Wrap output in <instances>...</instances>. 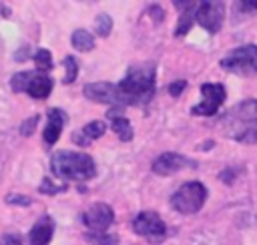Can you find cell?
<instances>
[{
    "label": "cell",
    "mask_w": 257,
    "mask_h": 245,
    "mask_svg": "<svg viewBox=\"0 0 257 245\" xmlns=\"http://www.w3.org/2000/svg\"><path fill=\"white\" fill-rule=\"evenodd\" d=\"M155 62H139L128 66L124 78L116 84L118 104H133V106H145L151 102L155 94Z\"/></svg>",
    "instance_id": "6da1fadb"
},
{
    "label": "cell",
    "mask_w": 257,
    "mask_h": 245,
    "mask_svg": "<svg viewBox=\"0 0 257 245\" xmlns=\"http://www.w3.org/2000/svg\"><path fill=\"white\" fill-rule=\"evenodd\" d=\"M50 171L64 181H88L96 175V165L90 155L74 151H56L50 159Z\"/></svg>",
    "instance_id": "7a4b0ae2"
},
{
    "label": "cell",
    "mask_w": 257,
    "mask_h": 245,
    "mask_svg": "<svg viewBox=\"0 0 257 245\" xmlns=\"http://www.w3.org/2000/svg\"><path fill=\"white\" fill-rule=\"evenodd\" d=\"M205 199H207L205 185L199 181H189L177 189V193L171 197V205L175 211H179L183 215H193L203 207Z\"/></svg>",
    "instance_id": "3957f363"
},
{
    "label": "cell",
    "mask_w": 257,
    "mask_h": 245,
    "mask_svg": "<svg viewBox=\"0 0 257 245\" xmlns=\"http://www.w3.org/2000/svg\"><path fill=\"white\" fill-rule=\"evenodd\" d=\"M52 78L42 72H32V70H22L16 72L10 78V88L14 92H28L32 98H46L52 90Z\"/></svg>",
    "instance_id": "277c9868"
},
{
    "label": "cell",
    "mask_w": 257,
    "mask_h": 245,
    "mask_svg": "<svg viewBox=\"0 0 257 245\" xmlns=\"http://www.w3.org/2000/svg\"><path fill=\"white\" fill-rule=\"evenodd\" d=\"M221 68L241 76L257 74V44H245L233 48L227 56L221 58Z\"/></svg>",
    "instance_id": "5b68a950"
},
{
    "label": "cell",
    "mask_w": 257,
    "mask_h": 245,
    "mask_svg": "<svg viewBox=\"0 0 257 245\" xmlns=\"http://www.w3.org/2000/svg\"><path fill=\"white\" fill-rule=\"evenodd\" d=\"M133 229H135L137 235L149 239L151 243H161L165 239V235H167V225L161 219V215L155 213V211L139 213L135 217V221H133Z\"/></svg>",
    "instance_id": "8992f818"
},
{
    "label": "cell",
    "mask_w": 257,
    "mask_h": 245,
    "mask_svg": "<svg viewBox=\"0 0 257 245\" xmlns=\"http://www.w3.org/2000/svg\"><path fill=\"white\" fill-rule=\"evenodd\" d=\"M201 94H203V100L191 108V112L197 114V116H213L219 110V106L223 104L225 96H227L225 94V86L219 84V82L201 84Z\"/></svg>",
    "instance_id": "52a82bcc"
},
{
    "label": "cell",
    "mask_w": 257,
    "mask_h": 245,
    "mask_svg": "<svg viewBox=\"0 0 257 245\" xmlns=\"http://www.w3.org/2000/svg\"><path fill=\"white\" fill-rule=\"evenodd\" d=\"M225 18V4L223 2H199L195 10V20L211 34L219 32Z\"/></svg>",
    "instance_id": "ba28073f"
},
{
    "label": "cell",
    "mask_w": 257,
    "mask_h": 245,
    "mask_svg": "<svg viewBox=\"0 0 257 245\" xmlns=\"http://www.w3.org/2000/svg\"><path fill=\"white\" fill-rule=\"evenodd\" d=\"M114 221L112 207L106 203H94L82 213V223L92 231V233H104Z\"/></svg>",
    "instance_id": "9c48e42d"
},
{
    "label": "cell",
    "mask_w": 257,
    "mask_h": 245,
    "mask_svg": "<svg viewBox=\"0 0 257 245\" xmlns=\"http://www.w3.org/2000/svg\"><path fill=\"white\" fill-rule=\"evenodd\" d=\"M187 167L195 169L197 163L191 161V159H187V157H183V155H179V153H163V155H159V157L153 161V165H151L153 173L163 175V177L173 175V173H177V171H181V169H187Z\"/></svg>",
    "instance_id": "30bf717a"
},
{
    "label": "cell",
    "mask_w": 257,
    "mask_h": 245,
    "mask_svg": "<svg viewBox=\"0 0 257 245\" xmlns=\"http://www.w3.org/2000/svg\"><path fill=\"white\" fill-rule=\"evenodd\" d=\"M82 94L92 102L120 106L118 104V94H116V84H112V82H88V84H84Z\"/></svg>",
    "instance_id": "8fae6325"
},
{
    "label": "cell",
    "mask_w": 257,
    "mask_h": 245,
    "mask_svg": "<svg viewBox=\"0 0 257 245\" xmlns=\"http://www.w3.org/2000/svg\"><path fill=\"white\" fill-rule=\"evenodd\" d=\"M249 120H257V100L249 98L243 100L239 104H235L225 116H223V125L227 127H235V125H243Z\"/></svg>",
    "instance_id": "7c38bea8"
},
{
    "label": "cell",
    "mask_w": 257,
    "mask_h": 245,
    "mask_svg": "<svg viewBox=\"0 0 257 245\" xmlns=\"http://www.w3.org/2000/svg\"><path fill=\"white\" fill-rule=\"evenodd\" d=\"M66 122V112L60 110V108H48V114H46V127H44V143L46 147H52L60 133H62V127Z\"/></svg>",
    "instance_id": "4fadbf2b"
},
{
    "label": "cell",
    "mask_w": 257,
    "mask_h": 245,
    "mask_svg": "<svg viewBox=\"0 0 257 245\" xmlns=\"http://www.w3.org/2000/svg\"><path fill=\"white\" fill-rule=\"evenodd\" d=\"M54 233V221L48 215H42L30 229L28 233V241L30 245H48V241L52 239Z\"/></svg>",
    "instance_id": "5bb4252c"
},
{
    "label": "cell",
    "mask_w": 257,
    "mask_h": 245,
    "mask_svg": "<svg viewBox=\"0 0 257 245\" xmlns=\"http://www.w3.org/2000/svg\"><path fill=\"white\" fill-rule=\"evenodd\" d=\"M104 131H106L104 122H100V120H90L82 131L72 133V141H74L76 145H80V147H86V145H90V141L102 137Z\"/></svg>",
    "instance_id": "9a60e30c"
},
{
    "label": "cell",
    "mask_w": 257,
    "mask_h": 245,
    "mask_svg": "<svg viewBox=\"0 0 257 245\" xmlns=\"http://www.w3.org/2000/svg\"><path fill=\"white\" fill-rule=\"evenodd\" d=\"M227 137L235 139L237 143L255 145L257 143V120H249V122L231 127V131H227Z\"/></svg>",
    "instance_id": "2e32d148"
},
{
    "label": "cell",
    "mask_w": 257,
    "mask_h": 245,
    "mask_svg": "<svg viewBox=\"0 0 257 245\" xmlns=\"http://www.w3.org/2000/svg\"><path fill=\"white\" fill-rule=\"evenodd\" d=\"M70 42H72V46H74L76 50H80V52H88V50H92V46H94L92 34H90L88 30H82V28L72 32Z\"/></svg>",
    "instance_id": "e0dca14e"
},
{
    "label": "cell",
    "mask_w": 257,
    "mask_h": 245,
    "mask_svg": "<svg viewBox=\"0 0 257 245\" xmlns=\"http://www.w3.org/2000/svg\"><path fill=\"white\" fill-rule=\"evenodd\" d=\"M112 122H110V127H112V131L118 135V139L120 141H131L133 139V127H131V120L128 118H124V116H114V118H110Z\"/></svg>",
    "instance_id": "ac0fdd59"
},
{
    "label": "cell",
    "mask_w": 257,
    "mask_h": 245,
    "mask_svg": "<svg viewBox=\"0 0 257 245\" xmlns=\"http://www.w3.org/2000/svg\"><path fill=\"white\" fill-rule=\"evenodd\" d=\"M199 6V4H197ZM195 10L197 8H191V10H185L181 16H179V22H177V28H175V36H185L191 26H193V20H195Z\"/></svg>",
    "instance_id": "d6986e66"
},
{
    "label": "cell",
    "mask_w": 257,
    "mask_h": 245,
    "mask_svg": "<svg viewBox=\"0 0 257 245\" xmlns=\"http://www.w3.org/2000/svg\"><path fill=\"white\" fill-rule=\"evenodd\" d=\"M34 62H36V68H38V72H48L50 68H52V54L46 50V48H38L36 52H34Z\"/></svg>",
    "instance_id": "ffe728a7"
},
{
    "label": "cell",
    "mask_w": 257,
    "mask_h": 245,
    "mask_svg": "<svg viewBox=\"0 0 257 245\" xmlns=\"http://www.w3.org/2000/svg\"><path fill=\"white\" fill-rule=\"evenodd\" d=\"M84 239L92 245H118V237L106 235V233H86Z\"/></svg>",
    "instance_id": "44dd1931"
},
{
    "label": "cell",
    "mask_w": 257,
    "mask_h": 245,
    "mask_svg": "<svg viewBox=\"0 0 257 245\" xmlns=\"http://www.w3.org/2000/svg\"><path fill=\"white\" fill-rule=\"evenodd\" d=\"M94 26H96V34H98V36H108L110 30H112V18H110L106 12H102V14L96 16Z\"/></svg>",
    "instance_id": "7402d4cb"
},
{
    "label": "cell",
    "mask_w": 257,
    "mask_h": 245,
    "mask_svg": "<svg viewBox=\"0 0 257 245\" xmlns=\"http://www.w3.org/2000/svg\"><path fill=\"white\" fill-rule=\"evenodd\" d=\"M62 64H64V68H66V74H64V78H62V80H64L66 84L74 82L76 72H78V62H76V58H74V56H64Z\"/></svg>",
    "instance_id": "603a6c76"
},
{
    "label": "cell",
    "mask_w": 257,
    "mask_h": 245,
    "mask_svg": "<svg viewBox=\"0 0 257 245\" xmlns=\"http://www.w3.org/2000/svg\"><path fill=\"white\" fill-rule=\"evenodd\" d=\"M62 191H66V183L64 185H54L48 177L40 183V193H44V195H56V193H62Z\"/></svg>",
    "instance_id": "cb8c5ba5"
},
{
    "label": "cell",
    "mask_w": 257,
    "mask_h": 245,
    "mask_svg": "<svg viewBox=\"0 0 257 245\" xmlns=\"http://www.w3.org/2000/svg\"><path fill=\"white\" fill-rule=\"evenodd\" d=\"M6 203H10V205H20V207H28V205L32 203V199H30V197H26V195L10 193V195H6Z\"/></svg>",
    "instance_id": "d4e9b609"
},
{
    "label": "cell",
    "mask_w": 257,
    "mask_h": 245,
    "mask_svg": "<svg viewBox=\"0 0 257 245\" xmlns=\"http://www.w3.org/2000/svg\"><path fill=\"white\" fill-rule=\"evenodd\" d=\"M36 122H38V114H34V116H30V118H26V120L20 125V135H22V137H30V135L34 133Z\"/></svg>",
    "instance_id": "484cf974"
},
{
    "label": "cell",
    "mask_w": 257,
    "mask_h": 245,
    "mask_svg": "<svg viewBox=\"0 0 257 245\" xmlns=\"http://www.w3.org/2000/svg\"><path fill=\"white\" fill-rule=\"evenodd\" d=\"M0 245H22V237L18 233H6L2 235Z\"/></svg>",
    "instance_id": "4316f807"
},
{
    "label": "cell",
    "mask_w": 257,
    "mask_h": 245,
    "mask_svg": "<svg viewBox=\"0 0 257 245\" xmlns=\"http://www.w3.org/2000/svg\"><path fill=\"white\" fill-rule=\"evenodd\" d=\"M185 88H187V82H185V80H177V82H171V84L167 86L169 94H173V96H179Z\"/></svg>",
    "instance_id": "83f0119b"
},
{
    "label": "cell",
    "mask_w": 257,
    "mask_h": 245,
    "mask_svg": "<svg viewBox=\"0 0 257 245\" xmlns=\"http://www.w3.org/2000/svg\"><path fill=\"white\" fill-rule=\"evenodd\" d=\"M147 14H151V18H153L155 22H161V20L165 18V12H163V8H161V6H157V4H153V6H149V10H147Z\"/></svg>",
    "instance_id": "f1b7e54d"
},
{
    "label": "cell",
    "mask_w": 257,
    "mask_h": 245,
    "mask_svg": "<svg viewBox=\"0 0 257 245\" xmlns=\"http://www.w3.org/2000/svg\"><path fill=\"white\" fill-rule=\"evenodd\" d=\"M237 8H241L243 12H257V2H237Z\"/></svg>",
    "instance_id": "f546056e"
},
{
    "label": "cell",
    "mask_w": 257,
    "mask_h": 245,
    "mask_svg": "<svg viewBox=\"0 0 257 245\" xmlns=\"http://www.w3.org/2000/svg\"><path fill=\"white\" fill-rule=\"evenodd\" d=\"M219 177H221V181H223V183H227V185H231V183L235 181V177H231V171H229V169H225Z\"/></svg>",
    "instance_id": "4dcf8cb0"
},
{
    "label": "cell",
    "mask_w": 257,
    "mask_h": 245,
    "mask_svg": "<svg viewBox=\"0 0 257 245\" xmlns=\"http://www.w3.org/2000/svg\"><path fill=\"white\" fill-rule=\"evenodd\" d=\"M0 12H4V16H10V10H8L4 4H0Z\"/></svg>",
    "instance_id": "1f68e13d"
}]
</instances>
